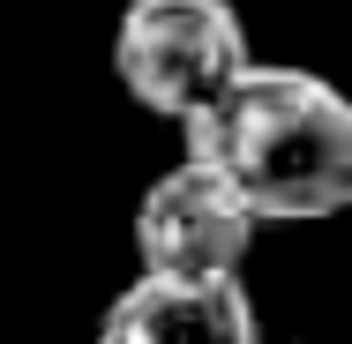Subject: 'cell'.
<instances>
[{
  "instance_id": "cell-1",
  "label": "cell",
  "mask_w": 352,
  "mask_h": 344,
  "mask_svg": "<svg viewBox=\"0 0 352 344\" xmlns=\"http://www.w3.org/2000/svg\"><path fill=\"white\" fill-rule=\"evenodd\" d=\"M180 157L255 225H322L352 203V105L315 68L248 60L180 120Z\"/></svg>"
},
{
  "instance_id": "cell-2",
  "label": "cell",
  "mask_w": 352,
  "mask_h": 344,
  "mask_svg": "<svg viewBox=\"0 0 352 344\" xmlns=\"http://www.w3.org/2000/svg\"><path fill=\"white\" fill-rule=\"evenodd\" d=\"M248 23L232 0H128L113 23V75L150 120H188L248 68Z\"/></svg>"
},
{
  "instance_id": "cell-3",
  "label": "cell",
  "mask_w": 352,
  "mask_h": 344,
  "mask_svg": "<svg viewBox=\"0 0 352 344\" xmlns=\"http://www.w3.org/2000/svg\"><path fill=\"white\" fill-rule=\"evenodd\" d=\"M255 217L217 187L203 165H173L142 187L135 203V262L142 277H188V284H217L240 277L255 255Z\"/></svg>"
},
{
  "instance_id": "cell-4",
  "label": "cell",
  "mask_w": 352,
  "mask_h": 344,
  "mask_svg": "<svg viewBox=\"0 0 352 344\" xmlns=\"http://www.w3.org/2000/svg\"><path fill=\"white\" fill-rule=\"evenodd\" d=\"M98 344H263V322L240 277H135L98 314Z\"/></svg>"
}]
</instances>
